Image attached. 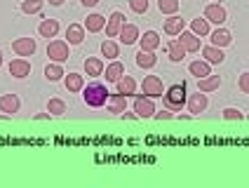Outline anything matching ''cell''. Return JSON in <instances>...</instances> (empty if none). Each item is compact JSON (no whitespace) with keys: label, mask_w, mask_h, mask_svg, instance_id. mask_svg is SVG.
Wrapping results in <instances>:
<instances>
[{"label":"cell","mask_w":249,"mask_h":188,"mask_svg":"<svg viewBox=\"0 0 249 188\" xmlns=\"http://www.w3.org/2000/svg\"><path fill=\"white\" fill-rule=\"evenodd\" d=\"M83 99L89 108H101L108 104L111 92H108L106 85H101V82H89L87 87H83Z\"/></svg>","instance_id":"obj_1"},{"label":"cell","mask_w":249,"mask_h":188,"mask_svg":"<svg viewBox=\"0 0 249 188\" xmlns=\"http://www.w3.org/2000/svg\"><path fill=\"white\" fill-rule=\"evenodd\" d=\"M162 104L169 111H181V106L186 104V85H172L169 90H165L162 94Z\"/></svg>","instance_id":"obj_2"},{"label":"cell","mask_w":249,"mask_h":188,"mask_svg":"<svg viewBox=\"0 0 249 188\" xmlns=\"http://www.w3.org/2000/svg\"><path fill=\"white\" fill-rule=\"evenodd\" d=\"M47 56L52 59V61H56V64H64L66 59H69V42L64 40H52L50 45H47Z\"/></svg>","instance_id":"obj_3"},{"label":"cell","mask_w":249,"mask_h":188,"mask_svg":"<svg viewBox=\"0 0 249 188\" xmlns=\"http://www.w3.org/2000/svg\"><path fill=\"white\" fill-rule=\"evenodd\" d=\"M134 113L139 118H153L155 115V106H153V99L146 94H139L137 101H134Z\"/></svg>","instance_id":"obj_4"},{"label":"cell","mask_w":249,"mask_h":188,"mask_svg":"<svg viewBox=\"0 0 249 188\" xmlns=\"http://www.w3.org/2000/svg\"><path fill=\"white\" fill-rule=\"evenodd\" d=\"M143 94H146V96H151V99L162 96V94H165L162 80H160L158 75H146V78H143Z\"/></svg>","instance_id":"obj_5"},{"label":"cell","mask_w":249,"mask_h":188,"mask_svg":"<svg viewBox=\"0 0 249 188\" xmlns=\"http://www.w3.org/2000/svg\"><path fill=\"white\" fill-rule=\"evenodd\" d=\"M36 47H38V45H36L33 38H17V40L12 42V50L19 54V56H31V54L36 52Z\"/></svg>","instance_id":"obj_6"},{"label":"cell","mask_w":249,"mask_h":188,"mask_svg":"<svg viewBox=\"0 0 249 188\" xmlns=\"http://www.w3.org/2000/svg\"><path fill=\"white\" fill-rule=\"evenodd\" d=\"M10 75L19 78V80L28 78L31 75V64H28L26 59H14V61H10Z\"/></svg>","instance_id":"obj_7"},{"label":"cell","mask_w":249,"mask_h":188,"mask_svg":"<svg viewBox=\"0 0 249 188\" xmlns=\"http://www.w3.org/2000/svg\"><path fill=\"white\" fill-rule=\"evenodd\" d=\"M205 19L212 21V24H219V26H221L223 21H226V10H223L219 2H212V5H207V10H205Z\"/></svg>","instance_id":"obj_8"},{"label":"cell","mask_w":249,"mask_h":188,"mask_svg":"<svg viewBox=\"0 0 249 188\" xmlns=\"http://www.w3.org/2000/svg\"><path fill=\"white\" fill-rule=\"evenodd\" d=\"M179 40H181V45L186 47V52H200V38L195 36L193 31H181L179 33Z\"/></svg>","instance_id":"obj_9"},{"label":"cell","mask_w":249,"mask_h":188,"mask_svg":"<svg viewBox=\"0 0 249 188\" xmlns=\"http://www.w3.org/2000/svg\"><path fill=\"white\" fill-rule=\"evenodd\" d=\"M123 26H124V14L113 12L111 19H108V24H106V36H108V38H118V33H120Z\"/></svg>","instance_id":"obj_10"},{"label":"cell","mask_w":249,"mask_h":188,"mask_svg":"<svg viewBox=\"0 0 249 188\" xmlns=\"http://www.w3.org/2000/svg\"><path fill=\"white\" fill-rule=\"evenodd\" d=\"M139 42H141V50L146 52H155L160 47V36L155 31H146L143 36H139Z\"/></svg>","instance_id":"obj_11"},{"label":"cell","mask_w":249,"mask_h":188,"mask_svg":"<svg viewBox=\"0 0 249 188\" xmlns=\"http://www.w3.org/2000/svg\"><path fill=\"white\" fill-rule=\"evenodd\" d=\"M167 54H169V59L174 64H179V61H183V56H186V47L181 45L179 38H174V40H169V45H167Z\"/></svg>","instance_id":"obj_12"},{"label":"cell","mask_w":249,"mask_h":188,"mask_svg":"<svg viewBox=\"0 0 249 188\" xmlns=\"http://www.w3.org/2000/svg\"><path fill=\"white\" fill-rule=\"evenodd\" d=\"M183 28H186V21H183L181 17H177V14H172V17L165 21V33L167 36H179Z\"/></svg>","instance_id":"obj_13"},{"label":"cell","mask_w":249,"mask_h":188,"mask_svg":"<svg viewBox=\"0 0 249 188\" xmlns=\"http://www.w3.org/2000/svg\"><path fill=\"white\" fill-rule=\"evenodd\" d=\"M0 111L2 113H17L19 111V96L17 94H2L0 96Z\"/></svg>","instance_id":"obj_14"},{"label":"cell","mask_w":249,"mask_h":188,"mask_svg":"<svg viewBox=\"0 0 249 188\" xmlns=\"http://www.w3.org/2000/svg\"><path fill=\"white\" fill-rule=\"evenodd\" d=\"M118 38H120L124 45H132V42L139 40V28L134 26V24H124V26L120 28V33H118Z\"/></svg>","instance_id":"obj_15"},{"label":"cell","mask_w":249,"mask_h":188,"mask_svg":"<svg viewBox=\"0 0 249 188\" xmlns=\"http://www.w3.org/2000/svg\"><path fill=\"white\" fill-rule=\"evenodd\" d=\"M66 38H69V45H80L85 40V26L80 24H71L66 28Z\"/></svg>","instance_id":"obj_16"},{"label":"cell","mask_w":249,"mask_h":188,"mask_svg":"<svg viewBox=\"0 0 249 188\" xmlns=\"http://www.w3.org/2000/svg\"><path fill=\"white\" fill-rule=\"evenodd\" d=\"M205 108H207V96H205V92H197L188 99V111H191V113H202Z\"/></svg>","instance_id":"obj_17"},{"label":"cell","mask_w":249,"mask_h":188,"mask_svg":"<svg viewBox=\"0 0 249 188\" xmlns=\"http://www.w3.org/2000/svg\"><path fill=\"white\" fill-rule=\"evenodd\" d=\"M38 33H40L42 38H54L56 33H59V21L56 19H45L40 26H38Z\"/></svg>","instance_id":"obj_18"},{"label":"cell","mask_w":249,"mask_h":188,"mask_svg":"<svg viewBox=\"0 0 249 188\" xmlns=\"http://www.w3.org/2000/svg\"><path fill=\"white\" fill-rule=\"evenodd\" d=\"M108 108H111V113H115V115H120L124 108H127V96L124 94H111V99H108Z\"/></svg>","instance_id":"obj_19"},{"label":"cell","mask_w":249,"mask_h":188,"mask_svg":"<svg viewBox=\"0 0 249 188\" xmlns=\"http://www.w3.org/2000/svg\"><path fill=\"white\" fill-rule=\"evenodd\" d=\"M202 56H205V61H209V64H223V52L221 47H216V45H212V47H205L202 50Z\"/></svg>","instance_id":"obj_20"},{"label":"cell","mask_w":249,"mask_h":188,"mask_svg":"<svg viewBox=\"0 0 249 188\" xmlns=\"http://www.w3.org/2000/svg\"><path fill=\"white\" fill-rule=\"evenodd\" d=\"M221 87V78L219 75H212L209 73L207 78H200V92H214V90H219Z\"/></svg>","instance_id":"obj_21"},{"label":"cell","mask_w":249,"mask_h":188,"mask_svg":"<svg viewBox=\"0 0 249 188\" xmlns=\"http://www.w3.org/2000/svg\"><path fill=\"white\" fill-rule=\"evenodd\" d=\"M155 64H158V56H155V52L139 50V54H137V66H141V68H153Z\"/></svg>","instance_id":"obj_22"},{"label":"cell","mask_w":249,"mask_h":188,"mask_svg":"<svg viewBox=\"0 0 249 188\" xmlns=\"http://www.w3.org/2000/svg\"><path fill=\"white\" fill-rule=\"evenodd\" d=\"M85 71H87V75H92V78H97L104 73V61L97 59V56H89L87 61H85Z\"/></svg>","instance_id":"obj_23"},{"label":"cell","mask_w":249,"mask_h":188,"mask_svg":"<svg viewBox=\"0 0 249 188\" xmlns=\"http://www.w3.org/2000/svg\"><path fill=\"white\" fill-rule=\"evenodd\" d=\"M115 85H118V92L124 94V96L134 94V90H137V82H134V78H132V75H123V78L115 82Z\"/></svg>","instance_id":"obj_24"},{"label":"cell","mask_w":249,"mask_h":188,"mask_svg":"<svg viewBox=\"0 0 249 188\" xmlns=\"http://www.w3.org/2000/svg\"><path fill=\"white\" fill-rule=\"evenodd\" d=\"M104 26H106V19H104L101 14H89L87 21H85V28H87L89 33H99Z\"/></svg>","instance_id":"obj_25"},{"label":"cell","mask_w":249,"mask_h":188,"mask_svg":"<svg viewBox=\"0 0 249 188\" xmlns=\"http://www.w3.org/2000/svg\"><path fill=\"white\" fill-rule=\"evenodd\" d=\"M231 40H233V36L226 28H216L212 33V45H216V47H226V45H231Z\"/></svg>","instance_id":"obj_26"},{"label":"cell","mask_w":249,"mask_h":188,"mask_svg":"<svg viewBox=\"0 0 249 188\" xmlns=\"http://www.w3.org/2000/svg\"><path fill=\"white\" fill-rule=\"evenodd\" d=\"M64 85H66L69 92H80L85 87V80H83V75H78V73H69L66 80H64Z\"/></svg>","instance_id":"obj_27"},{"label":"cell","mask_w":249,"mask_h":188,"mask_svg":"<svg viewBox=\"0 0 249 188\" xmlns=\"http://www.w3.org/2000/svg\"><path fill=\"white\" fill-rule=\"evenodd\" d=\"M123 75H124V66L120 64V61H113L111 66L106 68V80L108 82H118Z\"/></svg>","instance_id":"obj_28"},{"label":"cell","mask_w":249,"mask_h":188,"mask_svg":"<svg viewBox=\"0 0 249 188\" xmlns=\"http://www.w3.org/2000/svg\"><path fill=\"white\" fill-rule=\"evenodd\" d=\"M66 73H64V68H61V64H47V68H45V78L50 82H56V80H61Z\"/></svg>","instance_id":"obj_29"},{"label":"cell","mask_w":249,"mask_h":188,"mask_svg":"<svg viewBox=\"0 0 249 188\" xmlns=\"http://www.w3.org/2000/svg\"><path fill=\"white\" fill-rule=\"evenodd\" d=\"M191 31H193L195 36H209V21L202 17H197V19H193V24H191Z\"/></svg>","instance_id":"obj_30"},{"label":"cell","mask_w":249,"mask_h":188,"mask_svg":"<svg viewBox=\"0 0 249 188\" xmlns=\"http://www.w3.org/2000/svg\"><path fill=\"white\" fill-rule=\"evenodd\" d=\"M188 68H191V73L195 78H207L209 75V61H193Z\"/></svg>","instance_id":"obj_31"},{"label":"cell","mask_w":249,"mask_h":188,"mask_svg":"<svg viewBox=\"0 0 249 188\" xmlns=\"http://www.w3.org/2000/svg\"><path fill=\"white\" fill-rule=\"evenodd\" d=\"M42 5H45V0H24L21 2V10L26 14H38L42 10Z\"/></svg>","instance_id":"obj_32"},{"label":"cell","mask_w":249,"mask_h":188,"mask_svg":"<svg viewBox=\"0 0 249 188\" xmlns=\"http://www.w3.org/2000/svg\"><path fill=\"white\" fill-rule=\"evenodd\" d=\"M158 7L162 14H177L179 10V0H158Z\"/></svg>","instance_id":"obj_33"},{"label":"cell","mask_w":249,"mask_h":188,"mask_svg":"<svg viewBox=\"0 0 249 188\" xmlns=\"http://www.w3.org/2000/svg\"><path fill=\"white\" fill-rule=\"evenodd\" d=\"M101 54H104L106 59H115V56L120 54V50H118V45L113 40H106V42H101Z\"/></svg>","instance_id":"obj_34"},{"label":"cell","mask_w":249,"mask_h":188,"mask_svg":"<svg viewBox=\"0 0 249 188\" xmlns=\"http://www.w3.org/2000/svg\"><path fill=\"white\" fill-rule=\"evenodd\" d=\"M47 111H50L52 115H64V113H66V104H64L61 99H50Z\"/></svg>","instance_id":"obj_35"},{"label":"cell","mask_w":249,"mask_h":188,"mask_svg":"<svg viewBox=\"0 0 249 188\" xmlns=\"http://www.w3.org/2000/svg\"><path fill=\"white\" fill-rule=\"evenodd\" d=\"M129 7H132L137 14H143L148 10V0H129Z\"/></svg>","instance_id":"obj_36"},{"label":"cell","mask_w":249,"mask_h":188,"mask_svg":"<svg viewBox=\"0 0 249 188\" xmlns=\"http://www.w3.org/2000/svg\"><path fill=\"white\" fill-rule=\"evenodd\" d=\"M223 118H226V120H242L245 115H242V111H237V108H226V111H223Z\"/></svg>","instance_id":"obj_37"},{"label":"cell","mask_w":249,"mask_h":188,"mask_svg":"<svg viewBox=\"0 0 249 188\" xmlns=\"http://www.w3.org/2000/svg\"><path fill=\"white\" fill-rule=\"evenodd\" d=\"M237 87H240V92L249 94V73H242V75H240V80H237Z\"/></svg>","instance_id":"obj_38"},{"label":"cell","mask_w":249,"mask_h":188,"mask_svg":"<svg viewBox=\"0 0 249 188\" xmlns=\"http://www.w3.org/2000/svg\"><path fill=\"white\" fill-rule=\"evenodd\" d=\"M155 118H158V120H169V118H174V115H172V111L167 108V111H160V113H155Z\"/></svg>","instance_id":"obj_39"},{"label":"cell","mask_w":249,"mask_h":188,"mask_svg":"<svg viewBox=\"0 0 249 188\" xmlns=\"http://www.w3.org/2000/svg\"><path fill=\"white\" fill-rule=\"evenodd\" d=\"M50 115H52L50 111H47V113H38V115H36V120H50Z\"/></svg>","instance_id":"obj_40"},{"label":"cell","mask_w":249,"mask_h":188,"mask_svg":"<svg viewBox=\"0 0 249 188\" xmlns=\"http://www.w3.org/2000/svg\"><path fill=\"white\" fill-rule=\"evenodd\" d=\"M120 115H124V118H127V120H137V118H139L137 113H127V111H123V113H120Z\"/></svg>","instance_id":"obj_41"},{"label":"cell","mask_w":249,"mask_h":188,"mask_svg":"<svg viewBox=\"0 0 249 188\" xmlns=\"http://www.w3.org/2000/svg\"><path fill=\"white\" fill-rule=\"evenodd\" d=\"M80 2H83L85 7H94V5H97L99 0H80Z\"/></svg>","instance_id":"obj_42"},{"label":"cell","mask_w":249,"mask_h":188,"mask_svg":"<svg viewBox=\"0 0 249 188\" xmlns=\"http://www.w3.org/2000/svg\"><path fill=\"white\" fill-rule=\"evenodd\" d=\"M50 5H54V7H59V5H64V0H47Z\"/></svg>","instance_id":"obj_43"},{"label":"cell","mask_w":249,"mask_h":188,"mask_svg":"<svg viewBox=\"0 0 249 188\" xmlns=\"http://www.w3.org/2000/svg\"><path fill=\"white\" fill-rule=\"evenodd\" d=\"M0 66H2V52H0Z\"/></svg>","instance_id":"obj_44"},{"label":"cell","mask_w":249,"mask_h":188,"mask_svg":"<svg viewBox=\"0 0 249 188\" xmlns=\"http://www.w3.org/2000/svg\"><path fill=\"white\" fill-rule=\"evenodd\" d=\"M247 118H249V115H247Z\"/></svg>","instance_id":"obj_45"}]
</instances>
